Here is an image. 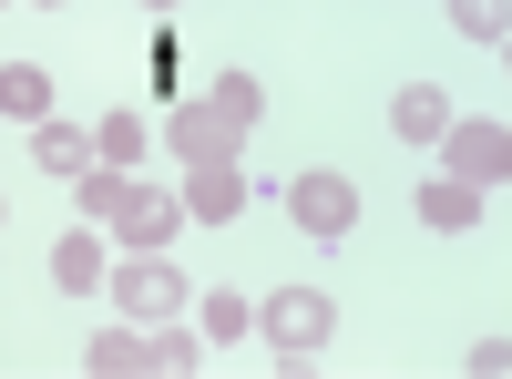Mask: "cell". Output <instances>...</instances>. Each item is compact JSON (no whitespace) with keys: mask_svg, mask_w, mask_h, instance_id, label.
I'll list each match as a JSON object with an SVG mask.
<instances>
[{"mask_svg":"<svg viewBox=\"0 0 512 379\" xmlns=\"http://www.w3.org/2000/svg\"><path fill=\"white\" fill-rule=\"evenodd\" d=\"M256 328H267V349L287 369H308L338 339V298H328V287H267V298H256Z\"/></svg>","mask_w":512,"mask_h":379,"instance_id":"1","label":"cell"},{"mask_svg":"<svg viewBox=\"0 0 512 379\" xmlns=\"http://www.w3.org/2000/svg\"><path fill=\"white\" fill-rule=\"evenodd\" d=\"M195 216H185V195H154V185H134L123 195V216H113V236L134 246V257H175V236H185Z\"/></svg>","mask_w":512,"mask_h":379,"instance_id":"5","label":"cell"},{"mask_svg":"<svg viewBox=\"0 0 512 379\" xmlns=\"http://www.w3.org/2000/svg\"><path fill=\"white\" fill-rule=\"evenodd\" d=\"M82 369H93V379H144V369H154V359H144V328H103V339L82 349Z\"/></svg>","mask_w":512,"mask_h":379,"instance_id":"14","label":"cell"},{"mask_svg":"<svg viewBox=\"0 0 512 379\" xmlns=\"http://www.w3.org/2000/svg\"><path fill=\"white\" fill-rule=\"evenodd\" d=\"M287 216H297L308 246H338V236L359 226V185H349V175H297V185H287Z\"/></svg>","mask_w":512,"mask_h":379,"instance_id":"4","label":"cell"},{"mask_svg":"<svg viewBox=\"0 0 512 379\" xmlns=\"http://www.w3.org/2000/svg\"><path fill=\"white\" fill-rule=\"evenodd\" d=\"M31 11H62V0H31Z\"/></svg>","mask_w":512,"mask_h":379,"instance_id":"22","label":"cell"},{"mask_svg":"<svg viewBox=\"0 0 512 379\" xmlns=\"http://www.w3.org/2000/svg\"><path fill=\"white\" fill-rule=\"evenodd\" d=\"M0 113L41 123V113H52V72H41V62H0Z\"/></svg>","mask_w":512,"mask_h":379,"instance_id":"13","label":"cell"},{"mask_svg":"<svg viewBox=\"0 0 512 379\" xmlns=\"http://www.w3.org/2000/svg\"><path fill=\"white\" fill-rule=\"evenodd\" d=\"M144 144H154V134H144V113H103V123H93V164H123V175H134Z\"/></svg>","mask_w":512,"mask_h":379,"instance_id":"15","label":"cell"},{"mask_svg":"<svg viewBox=\"0 0 512 379\" xmlns=\"http://www.w3.org/2000/svg\"><path fill=\"white\" fill-rule=\"evenodd\" d=\"M451 31L461 41H502L512 31V0H451Z\"/></svg>","mask_w":512,"mask_h":379,"instance_id":"19","label":"cell"},{"mask_svg":"<svg viewBox=\"0 0 512 379\" xmlns=\"http://www.w3.org/2000/svg\"><path fill=\"white\" fill-rule=\"evenodd\" d=\"M113 298H123V318H134V328H154V318H185L195 287H185L175 257H123V267H113Z\"/></svg>","mask_w":512,"mask_h":379,"instance_id":"3","label":"cell"},{"mask_svg":"<svg viewBox=\"0 0 512 379\" xmlns=\"http://www.w3.org/2000/svg\"><path fill=\"white\" fill-rule=\"evenodd\" d=\"M461 369H472V379H502V369H512V339H502V328H492V339H472V349H461Z\"/></svg>","mask_w":512,"mask_h":379,"instance_id":"20","label":"cell"},{"mask_svg":"<svg viewBox=\"0 0 512 379\" xmlns=\"http://www.w3.org/2000/svg\"><path fill=\"white\" fill-rule=\"evenodd\" d=\"M144 11H175V0H144Z\"/></svg>","mask_w":512,"mask_h":379,"instance_id":"21","label":"cell"},{"mask_svg":"<svg viewBox=\"0 0 512 379\" xmlns=\"http://www.w3.org/2000/svg\"><path fill=\"white\" fill-rule=\"evenodd\" d=\"M164 144H175V164H226L246 134H236L216 103H175V113H164Z\"/></svg>","mask_w":512,"mask_h":379,"instance_id":"6","label":"cell"},{"mask_svg":"<svg viewBox=\"0 0 512 379\" xmlns=\"http://www.w3.org/2000/svg\"><path fill=\"white\" fill-rule=\"evenodd\" d=\"M103 277H113V257H103V236H93V226H72V236L52 246V287H62V298H93Z\"/></svg>","mask_w":512,"mask_h":379,"instance_id":"8","label":"cell"},{"mask_svg":"<svg viewBox=\"0 0 512 379\" xmlns=\"http://www.w3.org/2000/svg\"><path fill=\"white\" fill-rule=\"evenodd\" d=\"M195 318H205V339H246V328H256V308L236 298V287H205V298H195Z\"/></svg>","mask_w":512,"mask_h":379,"instance_id":"18","label":"cell"},{"mask_svg":"<svg viewBox=\"0 0 512 379\" xmlns=\"http://www.w3.org/2000/svg\"><path fill=\"white\" fill-rule=\"evenodd\" d=\"M144 359H154L164 379H185V369L205 359V339H195V328H175V318H154V328H144Z\"/></svg>","mask_w":512,"mask_h":379,"instance_id":"17","label":"cell"},{"mask_svg":"<svg viewBox=\"0 0 512 379\" xmlns=\"http://www.w3.org/2000/svg\"><path fill=\"white\" fill-rule=\"evenodd\" d=\"M31 164H41V175H82V164H93V134H82V123H52V113H41L31 123Z\"/></svg>","mask_w":512,"mask_h":379,"instance_id":"10","label":"cell"},{"mask_svg":"<svg viewBox=\"0 0 512 379\" xmlns=\"http://www.w3.org/2000/svg\"><path fill=\"white\" fill-rule=\"evenodd\" d=\"M420 226H441V236L482 226V195H472V185H451V175H431V185H420Z\"/></svg>","mask_w":512,"mask_h":379,"instance_id":"12","label":"cell"},{"mask_svg":"<svg viewBox=\"0 0 512 379\" xmlns=\"http://www.w3.org/2000/svg\"><path fill=\"white\" fill-rule=\"evenodd\" d=\"M441 164H451V185L502 195V175H512V123L502 113H451L441 123Z\"/></svg>","mask_w":512,"mask_h":379,"instance_id":"2","label":"cell"},{"mask_svg":"<svg viewBox=\"0 0 512 379\" xmlns=\"http://www.w3.org/2000/svg\"><path fill=\"white\" fill-rule=\"evenodd\" d=\"M185 216L195 226H236L246 216V164L226 154V164H185Z\"/></svg>","mask_w":512,"mask_h":379,"instance_id":"7","label":"cell"},{"mask_svg":"<svg viewBox=\"0 0 512 379\" xmlns=\"http://www.w3.org/2000/svg\"><path fill=\"white\" fill-rule=\"evenodd\" d=\"M0 216H11V205H0Z\"/></svg>","mask_w":512,"mask_h":379,"instance_id":"23","label":"cell"},{"mask_svg":"<svg viewBox=\"0 0 512 379\" xmlns=\"http://www.w3.org/2000/svg\"><path fill=\"white\" fill-rule=\"evenodd\" d=\"M441 123H451L441 82H400V93H390V134L400 144H441Z\"/></svg>","mask_w":512,"mask_h":379,"instance_id":"9","label":"cell"},{"mask_svg":"<svg viewBox=\"0 0 512 379\" xmlns=\"http://www.w3.org/2000/svg\"><path fill=\"white\" fill-rule=\"evenodd\" d=\"M72 195H82V226H113V216H123V195H134V175H123V164H82Z\"/></svg>","mask_w":512,"mask_h":379,"instance_id":"11","label":"cell"},{"mask_svg":"<svg viewBox=\"0 0 512 379\" xmlns=\"http://www.w3.org/2000/svg\"><path fill=\"white\" fill-rule=\"evenodd\" d=\"M205 103H216L236 134H256V123H267V82H256V72H216V93H205Z\"/></svg>","mask_w":512,"mask_h":379,"instance_id":"16","label":"cell"}]
</instances>
